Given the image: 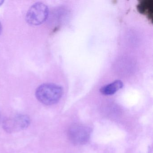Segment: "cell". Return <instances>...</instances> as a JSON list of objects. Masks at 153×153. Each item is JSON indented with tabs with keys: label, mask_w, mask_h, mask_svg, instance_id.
I'll list each match as a JSON object with an SVG mask.
<instances>
[{
	"label": "cell",
	"mask_w": 153,
	"mask_h": 153,
	"mask_svg": "<svg viewBox=\"0 0 153 153\" xmlns=\"http://www.w3.org/2000/svg\"><path fill=\"white\" fill-rule=\"evenodd\" d=\"M1 31H2V25L1 23L0 22V35L1 34Z\"/></svg>",
	"instance_id": "8992f818"
},
{
	"label": "cell",
	"mask_w": 153,
	"mask_h": 153,
	"mask_svg": "<svg viewBox=\"0 0 153 153\" xmlns=\"http://www.w3.org/2000/svg\"><path fill=\"white\" fill-rule=\"evenodd\" d=\"M30 123L29 117L25 114L12 115L5 119L3 123L4 129L9 133L21 131L27 128Z\"/></svg>",
	"instance_id": "3957f363"
},
{
	"label": "cell",
	"mask_w": 153,
	"mask_h": 153,
	"mask_svg": "<svg viewBox=\"0 0 153 153\" xmlns=\"http://www.w3.org/2000/svg\"><path fill=\"white\" fill-rule=\"evenodd\" d=\"M63 94L61 86L53 83H45L38 86L35 95L37 100L45 105L55 104L59 101Z\"/></svg>",
	"instance_id": "6da1fadb"
},
{
	"label": "cell",
	"mask_w": 153,
	"mask_h": 153,
	"mask_svg": "<svg viewBox=\"0 0 153 153\" xmlns=\"http://www.w3.org/2000/svg\"><path fill=\"white\" fill-rule=\"evenodd\" d=\"M91 130L85 125L75 124L71 126L68 131L70 140L76 145H83L87 143L91 136Z\"/></svg>",
	"instance_id": "277c9868"
},
{
	"label": "cell",
	"mask_w": 153,
	"mask_h": 153,
	"mask_svg": "<svg viewBox=\"0 0 153 153\" xmlns=\"http://www.w3.org/2000/svg\"><path fill=\"white\" fill-rule=\"evenodd\" d=\"M49 14L48 7L42 2H37L30 7L27 13L26 19L29 25H39L46 21Z\"/></svg>",
	"instance_id": "7a4b0ae2"
},
{
	"label": "cell",
	"mask_w": 153,
	"mask_h": 153,
	"mask_svg": "<svg viewBox=\"0 0 153 153\" xmlns=\"http://www.w3.org/2000/svg\"><path fill=\"white\" fill-rule=\"evenodd\" d=\"M123 85V82L121 80H116L102 87L100 89V92L105 95H112L121 89Z\"/></svg>",
	"instance_id": "5b68a950"
},
{
	"label": "cell",
	"mask_w": 153,
	"mask_h": 153,
	"mask_svg": "<svg viewBox=\"0 0 153 153\" xmlns=\"http://www.w3.org/2000/svg\"><path fill=\"white\" fill-rule=\"evenodd\" d=\"M4 2V1H3V0H0V6H1Z\"/></svg>",
	"instance_id": "52a82bcc"
},
{
	"label": "cell",
	"mask_w": 153,
	"mask_h": 153,
	"mask_svg": "<svg viewBox=\"0 0 153 153\" xmlns=\"http://www.w3.org/2000/svg\"><path fill=\"white\" fill-rule=\"evenodd\" d=\"M0 119H1V116H0Z\"/></svg>",
	"instance_id": "ba28073f"
}]
</instances>
